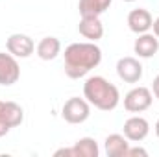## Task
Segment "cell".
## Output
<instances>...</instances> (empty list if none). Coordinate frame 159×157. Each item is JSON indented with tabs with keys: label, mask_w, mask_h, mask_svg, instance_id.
<instances>
[{
	"label": "cell",
	"mask_w": 159,
	"mask_h": 157,
	"mask_svg": "<svg viewBox=\"0 0 159 157\" xmlns=\"http://www.w3.org/2000/svg\"><path fill=\"white\" fill-rule=\"evenodd\" d=\"M61 117L69 124H83L87 118L91 117V104L85 98L72 96L69 98L63 107H61Z\"/></svg>",
	"instance_id": "obj_3"
},
{
	"label": "cell",
	"mask_w": 159,
	"mask_h": 157,
	"mask_svg": "<svg viewBox=\"0 0 159 157\" xmlns=\"http://www.w3.org/2000/svg\"><path fill=\"white\" fill-rule=\"evenodd\" d=\"M150 91H152V94L159 100V74L154 78V81H152V89H150Z\"/></svg>",
	"instance_id": "obj_18"
},
{
	"label": "cell",
	"mask_w": 159,
	"mask_h": 157,
	"mask_svg": "<svg viewBox=\"0 0 159 157\" xmlns=\"http://www.w3.org/2000/svg\"><path fill=\"white\" fill-rule=\"evenodd\" d=\"M6 48L17 59H26L35 52V43L26 34H11L6 41Z\"/></svg>",
	"instance_id": "obj_7"
},
{
	"label": "cell",
	"mask_w": 159,
	"mask_h": 157,
	"mask_svg": "<svg viewBox=\"0 0 159 157\" xmlns=\"http://www.w3.org/2000/svg\"><path fill=\"white\" fill-rule=\"evenodd\" d=\"M78 32L83 39L96 43V41H100L104 37V24H102L100 17H91V15L81 17L78 24Z\"/></svg>",
	"instance_id": "obj_13"
},
{
	"label": "cell",
	"mask_w": 159,
	"mask_h": 157,
	"mask_svg": "<svg viewBox=\"0 0 159 157\" xmlns=\"http://www.w3.org/2000/svg\"><path fill=\"white\" fill-rule=\"evenodd\" d=\"M128 148H129V141L120 133H111L104 141V152L107 157H126Z\"/></svg>",
	"instance_id": "obj_14"
},
{
	"label": "cell",
	"mask_w": 159,
	"mask_h": 157,
	"mask_svg": "<svg viewBox=\"0 0 159 157\" xmlns=\"http://www.w3.org/2000/svg\"><path fill=\"white\" fill-rule=\"evenodd\" d=\"M115 69H117V76L124 83H139L143 78V65L137 57H131V56L120 57Z\"/></svg>",
	"instance_id": "obj_9"
},
{
	"label": "cell",
	"mask_w": 159,
	"mask_h": 157,
	"mask_svg": "<svg viewBox=\"0 0 159 157\" xmlns=\"http://www.w3.org/2000/svg\"><path fill=\"white\" fill-rule=\"evenodd\" d=\"M135 155L146 157V155H148V152H146L144 148H141V146H129V148H128V154H126V157H135Z\"/></svg>",
	"instance_id": "obj_17"
},
{
	"label": "cell",
	"mask_w": 159,
	"mask_h": 157,
	"mask_svg": "<svg viewBox=\"0 0 159 157\" xmlns=\"http://www.w3.org/2000/svg\"><path fill=\"white\" fill-rule=\"evenodd\" d=\"M56 157H98L100 155V148H98V144H96V141L93 139V137H81L78 139L76 142H74V146H70V148H61V150H57Z\"/></svg>",
	"instance_id": "obj_6"
},
{
	"label": "cell",
	"mask_w": 159,
	"mask_h": 157,
	"mask_svg": "<svg viewBox=\"0 0 159 157\" xmlns=\"http://www.w3.org/2000/svg\"><path fill=\"white\" fill-rule=\"evenodd\" d=\"M133 52L141 59H150V57H154L159 52V39L154 34H150V32L139 34L135 43H133Z\"/></svg>",
	"instance_id": "obj_12"
},
{
	"label": "cell",
	"mask_w": 159,
	"mask_h": 157,
	"mask_svg": "<svg viewBox=\"0 0 159 157\" xmlns=\"http://www.w3.org/2000/svg\"><path fill=\"white\" fill-rule=\"evenodd\" d=\"M152 100H154V94L148 87H133L131 91L126 92L124 96V109L128 113H143L146 109H150L152 105Z\"/></svg>",
	"instance_id": "obj_5"
},
{
	"label": "cell",
	"mask_w": 159,
	"mask_h": 157,
	"mask_svg": "<svg viewBox=\"0 0 159 157\" xmlns=\"http://www.w3.org/2000/svg\"><path fill=\"white\" fill-rule=\"evenodd\" d=\"M152 28H154V35H156V37L159 39V17L156 19V20H154V24H152Z\"/></svg>",
	"instance_id": "obj_19"
},
{
	"label": "cell",
	"mask_w": 159,
	"mask_h": 157,
	"mask_svg": "<svg viewBox=\"0 0 159 157\" xmlns=\"http://www.w3.org/2000/svg\"><path fill=\"white\" fill-rule=\"evenodd\" d=\"M113 0H80L78 9L80 17H100L102 13H106L109 9Z\"/></svg>",
	"instance_id": "obj_16"
},
{
	"label": "cell",
	"mask_w": 159,
	"mask_h": 157,
	"mask_svg": "<svg viewBox=\"0 0 159 157\" xmlns=\"http://www.w3.org/2000/svg\"><path fill=\"white\" fill-rule=\"evenodd\" d=\"M124 2H135V0H124Z\"/></svg>",
	"instance_id": "obj_21"
},
{
	"label": "cell",
	"mask_w": 159,
	"mask_h": 157,
	"mask_svg": "<svg viewBox=\"0 0 159 157\" xmlns=\"http://www.w3.org/2000/svg\"><path fill=\"white\" fill-rule=\"evenodd\" d=\"M24 120V109L15 102L0 100V139L7 135L13 128L20 126Z\"/></svg>",
	"instance_id": "obj_4"
},
{
	"label": "cell",
	"mask_w": 159,
	"mask_h": 157,
	"mask_svg": "<svg viewBox=\"0 0 159 157\" xmlns=\"http://www.w3.org/2000/svg\"><path fill=\"white\" fill-rule=\"evenodd\" d=\"M65 74L70 79L85 78L93 69H96L102 63V50L96 43L85 41V43H72L65 48Z\"/></svg>",
	"instance_id": "obj_1"
},
{
	"label": "cell",
	"mask_w": 159,
	"mask_h": 157,
	"mask_svg": "<svg viewBox=\"0 0 159 157\" xmlns=\"http://www.w3.org/2000/svg\"><path fill=\"white\" fill-rule=\"evenodd\" d=\"M35 54H37V57L43 59V61L56 59L61 54V41L57 39V37H52V35L43 37L37 43V46H35Z\"/></svg>",
	"instance_id": "obj_15"
},
{
	"label": "cell",
	"mask_w": 159,
	"mask_h": 157,
	"mask_svg": "<svg viewBox=\"0 0 159 157\" xmlns=\"http://www.w3.org/2000/svg\"><path fill=\"white\" fill-rule=\"evenodd\" d=\"M154 129H156V135H157V139H159V118H157V122H156V126H154Z\"/></svg>",
	"instance_id": "obj_20"
},
{
	"label": "cell",
	"mask_w": 159,
	"mask_h": 157,
	"mask_svg": "<svg viewBox=\"0 0 159 157\" xmlns=\"http://www.w3.org/2000/svg\"><path fill=\"white\" fill-rule=\"evenodd\" d=\"M83 98L100 111H113L120 104V92L104 76H89L83 83Z\"/></svg>",
	"instance_id": "obj_2"
},
{
	"label": "cell",
	"mask_w": 159,
	"mask_h": 157,
	"mask_svg": "<svg viewBox=\"0 0 159 157\" xmlns=\"http://www.w3.org/2000/svg\"><path fill=\"white\" fill-rule=\"evenodd\" d=\"M20 78V67L15 56L9 52H0V85L2 87H11Z\"/></svg>",
	"instance_id": "obj_10"
},
{
	"label": "cell",
	"mask_w": 159,
	"mask_h": 157,
	"mask_svg": "<svg viewBox=\"0 0 159 157\" xmlns=\"http://www.w3.org/2000/svg\"><path fill=\"white\" fill-rule=\"evenodd\" d=\"M148 133H150V122L141 115H133L124 122L122 135L129 142H141L148 137Z\"/></svg>",
	"instance_id": "obj_8"
},
{
	"label": "cell",
	"mask_w": 159,
	"mask_h": 157,
	"mask_svg": "<svg viewBox=\"0 0 159 157\" xmlns=\"http://www.w3.org/2000/svg\"><path fill=\"white\" fill-rule=\"evenodd\" d=\"M126 22H128V28H129L133 34L139 35V34H146V32L152 30L154 17H152V13H150L148 9L137 7V9H131V11L128 13Z\"/></svg>",
	"instance_id": "obj_11"
}]
</instances>
